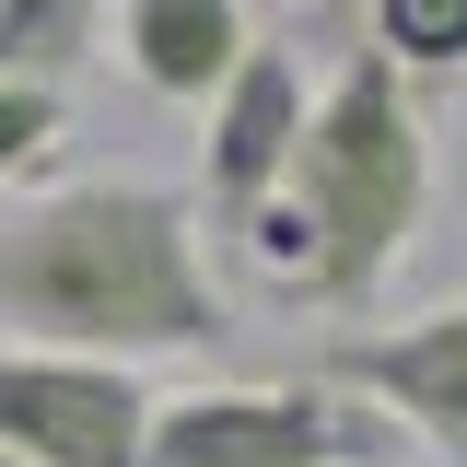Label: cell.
<instances>
[{
    "label": "cell",
    "mask_w": 467,
    "mask_h": 467,
    "mask_svg": "<svg viewBox=\"0 0 467 467\" xmlns=\"http://www.w3.org/2000/svg\"><path fill=\"white\" fill-rule=\"evenodd\" d=\"M0 327L94 362H187L234 339V304L199 257V199L140 175H82L0 211Z\"/></svg>",
    "instance_id": "1"
},
{
    "label": "cell",
    "mask_w": 467,
    "mask_h": 467,
    "mask_svg": "<svg viewBox=\"0 0 467 467\" xmlns=\"http://www.w3.org/2000/svg\"><path fill=\"white\" fill-rule=\"evenodd\" d=\"M292 199L316 223V304L374 316V292L398 281V257L432 223V117L386 47H339L292 152Z\"/></svg>",
    "instance_id": "2"
},
{
    "label": "cell",
    "mask_w": 467,
    "mask_h": 467,
    "mask_svg": "<svg viewBox=\"0 0 467 467\" xmlns=\"http://www.w3.org/2000/svg\"><path fill=\"white\" fill-rule=\"evenodd\" d=\"M398 432L327 374L281 386H175L152 409V456L140 467H386Z\"/></svg>",
    "instance_id": "3"
},
{
    "label": "cell",
    "mask_w": 467,
    "mask_h": 467,
    "mask_svg": "<svg viewBox=\"0 0 467 467\" xmlns=\"http://www.w3.org/2000/svg\"><path fill=\"white\" fill-rule=\"evenodd\" d=\"M152 409L164 398L140 386V362L0 339V456H24V467H140Z\"/></svg>",
    "instance_id": "4"
},
{
    "label": "cell",
    "mask_w": 467,
    "mask_h": 467,
    "mask_svg": "<svg viewBox=\"0 0 467 467\" xmlns=\"http://www.w3.org/2000/svg\"><path fill=\"white\" fill-rule=\"evenodd\" d=\"M304 374H327L339 398H362L398 444L467 467V292L456 304H420L398 327H339Z\"/></svg>",
    "instance_id": "5"
},
{
    "label": "cell",
    "mask_w": 467,
    "mask_h": 467,
    "mask_svg": "<svg viewBox=\"0 0 467 467\" xmlns=\"http://www.w3.org/2000/svg\"><path fill=\"white\" fill-rule=\"evenodd\" d=\"M304 117H316V82H304L292 47H245V70L199 106V211H211L223 234H245L292 187Z\"/></svg>",
    "instance_id": "6"
},
{
    "label": "cell",
    "mask_w": 467,
    "mask_h": 467,
    "mask_svg": "<svg viewBox=\"0 0 467 467\" xmlns=\"http://www.w3.org/2000/svg\"><path fill=\"white\" fill-rule=\"evenodd\" d=\"M245 47H257L245 0H117V58L164 106H211L234 70H245Z\"/></svg>",
    "instance_id": "7"
},
{
    "label": "cell",
    "mask_w": 467,
    "mask_h": 467,
    "mask_svg": "<svg viewBox=\"0 0 467 467\" xmlns=\"http://www.w3.org/2000/svg\"><path fill=\"white\" fill-rule=\"evenodd\" d=\"M94 47H106V0H0V82L70 94V70Z\"/></svg>",
    "instance_id": "8"
},
{
    "label": "cell",
    "mask_w": 467,
    "mask_h": 467,
    "mask_svg": "<svg viewBox=\"0 0 467 467\" xmlns=\"http://www.w3.org/2000/svg\"><path fill=\"white\" fill-rule=\"evenodd\" d=\"M350 47H386L409 82H456L467 70V0H374Z\"/></svg>",
    "instance_id": "9"
},
{
    "label": "cell",
    "mask_w": 467,
    "mask_h": 467,
    "mask_svg": "<svg viewBox=\"0 0 467 467\" xmlns=\"http://www.w3.org/2000/svg\"><path fill=\"white\" fill-rule=\"evenodd\" d=\"M58 129H70V94H47V82H0V187H24V175L47 164Z\"/></svg>",
    "instance_id": "10"
},
{
    "label": "cell",
    "mask_w": 467,
    "mask_h": 467,
    "mask_svg": "<svg viewBox=\"0 0 467 467\" xmlns=\"http://www.w3.org/2000/svg\"><path fill=\"white\" fill-rule=\"evenodd\" d=\"M245 257H257L281 292H316V223H304V199H292V187L257 211V223H245Z\"/></svg>",
    "instance_id": "11"
},
{
    "label": "cell",
    "mask_w": 467,
    "mask_h": 467,
    "mask_svg": "<svg viewBox=\"0 0 467 467\" xmlns=\"http://www.w3.org/2000/svg\"><path fill=\"white\" fill-rule=\"evenodd\" d=\"M362 12H374V0H316V24H327V47H350V36H362Z\"/></svg>",
    "instance_id": "12"
},
{
    "label": "cell",
    "mask_w": 467,
    "mask_h": 467,
    "mask_svg": "<svg viewBox=\"0 0 467 467\" xmlns=\"http://www.w3.org/2000/svg\"><path fill=\"white\" fill-rule=\"evenodd\" d=\"M0 467H24V456H0Z\"/></svg>",
    "instance_id": "13"
},
{
    "label": "cell",
    "mask_w": 467,
    "mask_h": 467,
    "mask_svg": "<svg viewBox=\"0 0 467 467\" xmlns=\"http://www.w3.org/2000/svg\"><path fill=\"white\" fill-rule=\"evenodd\" d=\"M386 467H398V456H386Z\"/></svg>",
    "instance_id": "14"
}]
</instances>
